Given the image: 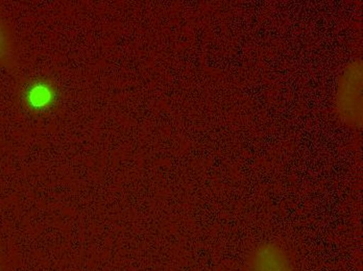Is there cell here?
<instances>
[{
  "label": "cell",
  "mask_w": 363,
  "mask_h": 271,
  "mask_svg": "<svg viewBox=\"0 0 363 271\" xmlns=\"http://www.w3.org/2000/svg\"><path fill=\"white\" fill-rule=\"evenodd\" d=\"M55 92L52 86L45 81H36L26 92V101L34 110L46 109L54 103Z\"/></svg>",
  "instance_id": "obj_3"
},
{
  "label": "cell",
  "mask_w": 363,
  "mask_h": 271,
  "mask_svg": "<svg viewBox=\"0 0 363 271\" xmlns=\"http://www.w3.org/2000/svg\"><path fill=\"white\" fill-rule=\"evenodd\" d=\"M247 271H294L289 253L274 243L257 246L250 255Z\"/></svg>",
  "instance_id": "obj_2"
},
{
  "label": "cell",
  "mask_w": 363,
  "mask_h": 271,
  "mask_svg": "<svg viewBox=\"0 0 363 271\" xmlns=\"http://www.w3.org/2000/svg\"><path fill=\"white\" fill-rule=\"evenodd\" d=\"M336 111L340 120L350 127H362V64L352 62L342 71L336 92Z\"/></svg>",
  "instance_id": "obj_1"
},
{
  "label": "cell",
  "mask_w": 363,
  "mask_h": 271,
  "mask_svg": "<svg viewBox=\"0 0 363 271\" xmlns=\"http://www.w3.org/2000/svg\"><path fill=\"white\" fill-rule=\"evenodd\" d=\"M16 64V48L8 26L0 18V66L12 68Z\"/></svg>",
  "instance_id": "obj_4"
},
{
  "label": "cell",
  "mask_w": 363,
  "mask_h": 271,
  "mask_svg": "<svg viewBox=\"0 0 363 271\" xmlns=\"http://www.w3.org/2000/svg\"><path fill=\"white\" fill-rule=\"evenodd\" d=\"M0 271H4V266H2L1 261H0Z\"/></svg>",
  "instance_id": "obj_5"
}]
</instances>
